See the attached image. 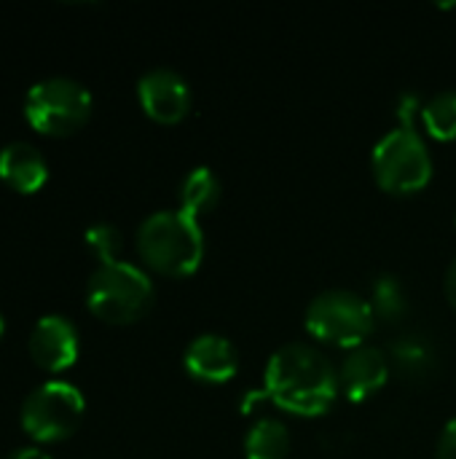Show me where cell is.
Returning a JSON list of instances; mask_svg holds the SVG:
<instances>
[{
  "label": "cell",
  "mask_w": 456,
  "mask_h": 459,
  "mask_svg": "<svg viewBox=\"0 0 456 459\" xmlns=\"http://www.w3.org/2000/svg\"><path fill=\"white\" fill-rule=\"evenodd\" d=\"M263 390L269 401L288 414L320 417L336 403L341 393L339 368L317 347L290 342L271 352Z\"/></svg>",
  "instance_id": "obj_1"
},
{
  "label": "cell",
  "mask_w": 456,
  "mask_h": 459,
  "mask_svg": "<svg viewBox=\"0 0 456 459\" xmlns=\"http://www.w3.org/2000/svg\"><path fill=\"white\" fill-rule=\"evenodd\" d=\"M137 250L153 272L167 277H188L204 258L202 223L180 207L159 210L142 221L137 231Z\"/></svg>",
  "instance_id": "obj_2"
},
{
  "label": "cell",
  "mask_w": 456,
  "mask_h": 459,
  "mask_svg": "<svg viewBox=\"0 0 456 459\" xmlns=\"http://www.w3.org/2000/svg\"><path fill=\"white\" fill-rule=\"evenodd\" d=\"M86 304L94 317L110 325L137 323L153 304L151 277L126 261L99 264L86 288Z\"/></svg>",
  "instance_id": "obj_3"
},
{
  "label": "cell",
  "mask_w": 456,
  "mask_h": 459,
  "mask_svg": "<svg viewBox=\"0 0 456 459\" xmlns=\"http://www.w3.org/2000/svg\"><path fill=\"white\" fill-rule=\"evenodd\" d=\"M376 183L390 194H417L433 178V156L417 126L390 129L371 153Z\"/></svg>",
  "instance_id": "obj_4"
},
{
  "label": "cell",
  "mask_w": 456,
  "mask_h": 459,
  "mask_svg": "<svg viewBox=\"0 0 456 459\" xmlns=\"http://www.w3.org/2000/svg\"><path fill=\"white\" fill-rule=\"evenodd\" d=\"M304 323L314 339L355 350L366 344V339L371 336L376 315L371 309V301L363 299L360 293L333 288V290L317 293L309 301Z\"/></svg>",
  "instance_id": "obj_5"
},
{
  "label": "cell",
  "mask_w": 456,
  "mask_h": 459,
  "mask_svg": "<svg viewBox=\"0 0 456 459\" xmlns=\"http://www.w3.org/2000/svg\"><path fill=\"white\" fill-rule=\"evenodd\" d=\"M91 116V94L73 78H46L24 97L27 124L46 137H70Z\"/></svg>",
  "instance_id": "obj_6"
},
{
  "label": "cell",
  "mask_w": 456,
  "mask_h": 459,
  "mask_svg": "<svg viewBox=\"0 0 456 459\" xmlns=\"http://www.w3.org/2000/svg\"><path fill=\"white\" fill-rule=\"evenodd\" d=\"M83 395L67 382H48L27 395L22 406V428L40 444L70 438L83 420Z\"/></svg>",
  "instance_id": "obj_7"
},
{
  "label": "cell",
  "mask_w": 456,
  "mask_h": 459,
  "mask_svg": "<svg viewBox=\"0 0 456 459\" xmlns=\"http://www.w3.org/2000/svg\"><path fill=\"white\" fill-rule=\"evenodd\" d=\"M137 97L142 110L159 124H177L191 110V86L169 67L148 70L137 83Z\"/></svg>",
  "instance_id": "obj_8"
},
{
  "label": "cell",
  "mask_w": 456,
  "mask_h": 459,
  "mask_svg": "<svg viewBox=\"0 0 456 459\" xmlns=\"http://www.w3.org/2000/svg\"><path fill=\"white\" fill-rule=\"evenodd\" d=\"M390 379V355L379 347L360 344L339 366V387L352 403L374 398Z\"/></svg>",
  "instance_id": "obj_9"
},
{
  "label": "cell",
  "mask_w": 456,
  "mask_h": 459,
  "mask_svg": "<svg viewBox=\"0 0 456 459\" xmlns=\"http://www.w3.org/2000/svg\"><path fill=\"white\" fill-rule=\"evenodd\" d=\"M30 358L43 371L59 374L78 360V331L67 317H43L30 336Z\"/></svg>",
  "instance_id": "obj_10"
},
{
  "label": "cell",
  "mask_w": 456,
  "mask_h": 459,
  "mask_svg": "<svg viewBox=\"0 0 456 459\" xmlns=\"http://www.w3.org/2000/svg\"><path fill=\"white\" fill-rule=\"evenodd\" d=\"M185 371L204 385H223L237 377L239 371V355L237 347L220 336V333H202L196 336L185 355H183Z\"/></svg>",
  "instance_id": "obj_11"
},
{
  "label": "cell",
  "mask_w": 456,
  "mask_h": 459,
  "mask_svg": "<svg viewBox=\"0 0 456 459\" xmlns=\"http://www.w3.org/2000/svg\"><path fill=\"white\" fill-rule=\"evenodd\" d=\"M0 180L16 194H35L48 180L46 159L30 143H11L0 151Z\"/></svg>",
  "instance_id": "obj_12"
},
{
  "label": "cell",
  "mask_w": 456,
  "mask_h": 459,
  "mask_svg": "<svg viewBox=\"0 0 456 459\" xmlns=\"http://www.w3.org/2000/svg\"><path fill=\"white\" fill-rule=\"evenodd\" d=\"M435 363H438L435 344L419 331H409L398 336L390 347V366H395L406 379L427 377L435 368Z\"/></svg>",
  "instance_id": "obj_13"
},
{
  "label": "cell",
  "mask_w": 456,
  "mask_h": 459,
  "mask_svg": "<svg viewBox=\"0 0 456 459\" xmlns=\"http://www.w3.org/2000/svg\"><path fill=\"white\" fill-rule=\"evenodd\" d=\"M290 430L285 422L274 417H261L245 436V457L247 459H288L290 455Z\"/></svg>",
  "instance_id": "obj_14"
},
{
  "label": "cell",
  "mask_w": 456,
  "mask_h": 459,
  "mask_svg": "<svg viewBox=\"0 0 456 459\" xmlns=\"http://www.w3.org/2000/svg\"><path fill=\"white\" fill-rule=\"evenodd\" d=\"M220 202V180L210 167H194L180 183V210L194 215H207Z\"/></svg>",
  "instance_id": "obj_15"
},
{
  "label": "cell",
  "mask_w": 456,
  "mask_h": 459,
  "mask_svg": "<svg viewBox=\"0 0 456 459\" xmlns=\"http://www.w3.org/2000/svg\"><path fill=\"white\" fill-rule=\"evenodd\" d=\"M422 121L435 140H456V89H443L430 97L422 108Z\"/></svg>",
  "instance_id": "obj_16"
},
{
  "label": "cell",
  "mask_w": 456,
  "mask_h": 459,
  "mask_svg": "<svg viewBox=\"0 0 456 459\" xmlns=\"http://www.w3.org/2000/svg\"><path fill=\"white\" fill-rule=\"evenodd\" d=\"M371 309H374L376 320H384V323H398V320L406 317L409 301H406V290H403V285H400L398 277L382 274V277L374 282V290H371Z\"/></svg>",
  "instance_id": "obj_17"
},
{
  "label": "cell",
  "mask_w": 456,
  "mask_h": 459,
  "mask_svg": "<svg viewBox=\"0 0 456 459\" xmlns=\"http://www.w3.org/2000/svg\"><path fill=\"white\" fill-rule=\"evenodd\" d=\"M86 245L89 250L97 255L99 264H113V261H121L118 253H121V231L110 223H97L86 231Z\"/></svg>",
  "instance_id": "obj_18"
},
{
  "label": "cell",
  "mask_w": 456,
  "mask_h": 459,
  "mask_svg": "<svg viewBox=\"0 0 456 459\" xmlns=\"http://www.w3.org/2000/svg\"><path fill=\"white\" fill-rule=\"evenodd\" d=\"M422 100H419V94H414V91H406L403 97H400V102H398V110H395V116H398V121H400V126H414V116L417 113H422Z\"/></svg>",
  "instance_id": "obj_19"
},
{
  "label": "cell",
  "mask_w": 456,
  "mask_h": 459,
  "mask_svg": "<svg viewBox=\"0 0 456 459\" xmlns=\"http://www.w3.org/2000/svg\"><path fill=\"white\" fill-rule=\"evenodd\" d=\"M438 459H456V417L446 422L441 441H438Z\"/></svg>",
  "instance_id": "obj_20"
},
{
  "label": "cell",
  "mask_w": 456,
  "mask_h": 459,
  "mask_svg": "<svg viewBox=\"0 0 456 459\" xmlns=\"http://www.w3.org/2000/svg\"><path fill=\"white\" fill-rule=\"evenodd\" d=\"M269 401V395H266V390L263 387H258V390H250V393H245L242 395V401H239V409H242V414H253L261 403H266Z\"/></svg>",
  "instance_id": "obj_21"
},
{
  "label": "cell",
  "mask_w": 456,
  "mask_h": 459,
  "mask_svg": "<svg viewBox=\"0 0 456 459\" xmlns=\"http://www.w3.org/2000/svg\"><path fill=\"white\" fill-rule=\"evenodd\" d=\"M446 296L456 309V258L449 264V272H446Z\"/></svg>",
  "instance_id": "obj_22"
},
{
  "label": "cell",
  "mask_w": 456,
  "mask_h": 459,
  "mask_svg": "<svg viewBox=\"0 0 456 459\" xmlns=\"http://www.w3.org/2000/svg\"><path fill=\"white\" fill-rule=\"evenodd\" d=\"M8 459H51L46 452H38V449H19L13 452Z\"/></svg>",
  "instance_id": "obj_23"
},
{
  "label": "cell",
  "mask_w": 456,
  "mask_h": 459,
  "mask_svg": "<svg viewBox=\"0 0 456 459\" xmlns=\"http://www.w3.org/2000/svg\"><path fill=\"white\" fill-rule=\"evenodd\" d=\"M0 336H3V317H0Z\"/></svg>",
  "instance_id": "obj_24"
}]
</instances>
